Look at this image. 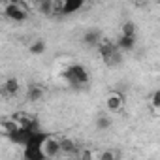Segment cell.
<instances>
[{
	"label": "cell",
	"mask_w": 160,
	"mask_h": 160,
	"mask_svg": "<svg viewBox=\"0 0 160 160\" xmlns=\"http://www.w3.org/2000/svg\"><path fill=\"white\" fill-rule=\"evenodd\" d=\"M98 51H100L102 60H104L108 66L121 64V60H122L121 49L117 47V43H113V42L108 40V38H100V42H98Z\"/></svg>",
	"instance_id": "obj_1"
},
{
	"label": "cell",
	"mask_w": 160,
	"mask_h": 160,
	"mask_svg": "<svg viewBox=\"0 0 160 160\" xmlns=\"http://www.w3.org/2000/svg\"><path fill=\"white\" fill-rule=\"evenodd\" d=\"M62 75H64L66 81L70 85H73V87H81V85H87L89 83V73H87L85 66H81V64H72V66H68Z\"/></svg>",
	"instance_id": "obj_2"
},
{
	"label": "cell",
	"mask_w": 160,
	"mask_h": 160,
	"mask_svg": "<svg viewBox=\"0 0 160 160\" xmlns=\"http://www.w3.org/2000/svg\"><path fill=\"white\" fill-rule=\"evenodd\" d=\"M42 151L45 154V158H55L60 154V139L55 136H45L43 143H42Z\"/></svg>",
	"instance_id": "obj_3"
},
{
	"label": "cell",
	"mask_w": 160,
	"mask_h": 160,
	"mask_svg": "<svg viewBox=\"0 0 160 160\" xmlns=\"http://www.w3.org/2000/svg\"><path fill=\"white\" fill-rule=\"evenodd\" d=\"M106 108H108V111H111V113H119V111L124 108V96H122L121 92H117V91L109 92V94L106 96Z\"/></svg>",
	"instance_id": "obj_4"
},
{
	"label": "cell",
	"mask_w": 160,
	"mask_h": 160,
	"mask_svg": "<svg viewBox=\"0 0 160 160\" xmlns=\"http://www.w3.org/2000/svg\"><path fill=\"white\" fill-rule=\"evenodd\" d=\"M4 13H6V17H8V19L17 21V23H21V21H25V19H27V10H25L21 4H15V2H10V4L6 6Z\"/></svg>",
	"instance_id": "obj_5"
},
{
	"label": "cell",
	"mask_w": 160,
	"mask_h": 160,
	"mask_svg": "<svg viewBox=\"0 0 160 160\" xmlns=\"http://www.w3.org/2000/svg\"><path fill=\"white\" fill-rule=\"evenodd\" d=\"M13 119H15V122H17L21 128H28V130H36V128H38L36 119H34V117H30L28 113H17Z\"/></svg>",
	"instance_id": "obj_6"
},
{
	"label": "cell",
	"mask_w": 160,
	"mask_h": 160,
	"mask_svg": "<svg viewBox=\"0 0 160 160\" xmlns=\"http://www.w3.org/2000/svg\"><path fill=\"white\" fill-rule=\"evenodd\" d=\"M19 89H21V85H19V79L17 77H8L6 81L2 83V92L6 96H15L19 92Z\"/></svg>",
	"instance_id": "obj_7"
},
{
	"label": "cell",
	"mask_w": 160,
	"mask_h": 160,
	"mask_svg": "<svg viewBox=\"0 0 160 160\" xmlns=\"http://www.w3.org/2000/svg\"><path fill=\"white\" fill-rule=\"evenodd\" d=\"M87 0H62V15H68V13H73L81 8Z\"/></svg>",
	"instance_id": "obj_8"
},
{
	"label": "cell",
	"mask_w": 160,
	"mask_h": 160,
	"mask_svg": "<svg viewBox=\"0 0 160 160\" xmlns=\"http://www.w3.org/2000/svg\"><path fill=\"white\" fill-rule=\"evenodd\" d=\"M117 47L121 51H132L136 47V36H124V34H121V38L117 40Z\"/></svg>",
	"instance_id": "obj_9"
},
{
	"label": "cell",
	"mask_w": 160,
	"mask_h": 160,
	"mask_svg": "<svg viewBox=\"0 0 160 160\" xmlns=\"http://www.w3.org/2000/svg\"><path fill=\"white\" fill-rule=\"evenodd\" d=\"M27 98L30 102H40L43 98V89L40 85H30L28 87V92H27Z\"/></svg>",
	"instance_id": "obj_10"
},
{
	"label": "cell",
	"mask_w": 160,
	"mask_h": 160,
	"mask_svg": "<svg viewBox=\"0 0 160 160\" xmlns=\"http://www.w3.org/2000/svg\"><path fill=\"white\" fill-rule=\"evenodd\" d=\"M25 158H28V160H42V158H45V154H43L42 147H25Z\"/></svg>",
	"instance_id": "obj_11"
},
{
	"label": "cell",
	"mask_w": 160,
	"mask_h": 160,
	"mask_svg": "<svg viewBox=\"0 0 160 160\" xmlns=\"http://www.w3.org/2000/svg\"><path fill=\"white\" fill-rule=\"evenodd\" d=\"M100 38H102L100 30H89V32L83 34V42H85L87 45H98Z\"/></svg>",
	"instance_id": "obj_12"
},
{
	"label": "cell",
	"mask_w": 160,
	"mask_h": 160,
	"mask_svg": "<svg viewBox=\"0 0 160 160\" xmlns=\"http://www.w3.org/2000/svg\"><path fill=\"white\" fill-rule=\"evenodd\" d=\"M38 12L43 15H51L53 13V0H36Z\"/></svg>",
	"instance_id": "obj_13"
},
{
	"label": "cell",
	"mask_w": 160,
	"mask_h": 160,
	"mask_svg": "<svg viewBox=\"0 0 160 160\" xmlns=\"http://www.w3.org/2000/svg\"><path fill=\"white\" fill-rule=\"evenodd\" d=\"M45 49H47V45H45L43 40H34V42L28 45V51H30L32 55H43Z\"/></svg>",
	"instance_id": "obj_14"
},
{
	"label": "cell",
	"mask_w": 160,
	"mask_h": 160,
	"mask_svg": "<svg viewBox=\"0 0 160 160\" xmlns=\"http://www.w3.org/2000/svg\"><path fill=\"white\" fill-rule=\"evenodd\" d=\"M111 117L109 115H106V113H100L98 115V119H96V128L98 130H108L109 126H111Z\"/></svg>",
	"instance_id": "obj_15"
},
{
	"label": "cell",
	"mask_w": 160,
	"mask_h": 160,
	"mask_svg": "<svg viewBox=\"0 0 160 160\" xmlns=\"http://www.w3.org/2000/svg\"><path fill=\"white\" fill-rule=\"evenodd\" d=\"M60 152L64 154H73L75 152V143L72 139H60Z\"/></svg>",
	"instance_id": "obj_16"
},
{
	"label": "cell",
	"mask_w": 160,
	"mask_h": 160,
	"mask_svg": "<svg viewBox=\"0 0 160 160\" xmlns=\"http://www.w3.org/2000/svg\"><path fill=\"white\" fill-rule=\"evenodd\" d=\"M121 34H124V36H136V23L134 21H124L122 28H121Z\"/></svg>",
	"instance_id": "obj_17"
},
{
	"label": "cell",
	"mask_w": 160,
	"mask_h": 160,
	"mask_svg": "<svg viewBox=\"0 0 160 160\" xmlns=\"http://www.w3.org/2000/svg\"><path fill=\"white\" fill-rule=\"evenodd\" d=\"M94 158H100V160H115L119 158V152L115 151H104V152H92Z\"/></svg>",
	"instance_id": "obj_18"
},
{
	"label": "cell",
	"mask_w": 160,
	"mask_h": 160,
	"mask_svg": "<svg viewBox=\"0 0 160 160\" xmlns=\"http://www.w3.org/2000/svg\"><path fill=\"white\" fill-rule=\"evenodd\" d=\"M151 108H152V113L160 111V91H154L151 94Z\"/></svg>",
	"instance_id": "obj_19"
},
{
	"label": "cell",
	"mask_w": 160,
	"mask_h": 160,
	"mask_svg": "<svg viewBox=\"0 0 160 160\" xmlns=\"http://www.w3.org/2000/svg\"><path fill=\"white\" fill-rule=\"evenodd\" d=\"M34 2H36V0H34Z\"/></svg>",
	"instance_id": "obj_20"
}]
</instances>
